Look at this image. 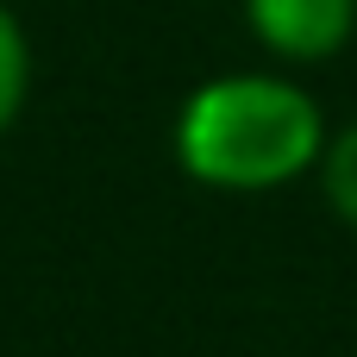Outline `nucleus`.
<instances>
[{"label": "nucleus", "mask_w": 357, "mask_h": 357, "mask_svg": "<svg viewBox=\"0 0 357 357\" xmlns=\"http://www.w3.org/2000/svg\"><path fill=\"white\" fill-rule=\"evenodd\" d=\"M320 100L276 69H232L201 82L176 113V163L188 182L220 195H270L320 169L326 157Z\"/></svg>", "instance_id": "f257e3e1"}, {"label": "nucleus", "mask_w": 357, "mask_h": 357, "mask_svg": "<svg viewBox=\"0 0 357 357\" xmlns=\"http://www.w3.org/2000/svg\"><path fill=\"white\" fill-rule=\"evenodd\" d=\"M245 25L276 63H333L357 31V0H245Z\"/></svg>", "instance_id": "f03ea898"}, {"label": "nucleus", "mask_w": 357, "mask_h": 357, "mask_svg": "<svg viewBox=\"0 0 357 357\" xmlns=\"http://www.w3.org/2000/svg\"><path fill=\"white\" fill-rule=\"evenodd\" d=\"M25 100H31V38H25L19 13L0 0V132L19 126Z\"/></svg>", "instance_id": "7ed1b4c3"}, {"label": "nucleus", "mask_w": 357, "mask_h": 357, "mask_svg": "<svg viewBox=\"0 0 357 357\" xmlns=\"http://www.w3.org/2000/svg\"><path fill=\"white\" fill-rule=\"evenodd\" d=\"M320 195H326V207H333V220L357 232V119H345L333 138H326V157H320Z\"/></svg>", "instance_id": "20e7f679"}]
</instances>
